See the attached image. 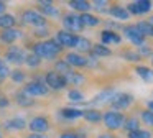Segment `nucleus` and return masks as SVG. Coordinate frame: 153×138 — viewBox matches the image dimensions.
Masks as SVG:
<instances>
[{
    "label": "nucleus",
    "instance_id": "obj_1",
    "mask_svg": "<svg viewBox=\"0 0 153 138\" xmlns=\"http://www.w3.org/2000/svg\"><path fill=\"white\" fill-rule=\"evenodd\" d=\"M63 49L64 48L54 38H48V39L36 41V43L31 45V53H33L35 56H38L41 61H43V59H50V61H53V59H56L58 56L63 53Z\"/></svg>",
    "mask_w": 153,
    "mask_h": 138
},
{
    "label": "nucleus",
    "instance_id": "obj_2",
    "mask_svg": "<svg viewBox=\"0 0 153 138\" xmlns=\"http://www.w3.org/2000/svg\"><path fill=\"white\" fill-rule=\"evenodd\" d=\"M20 18H22V23H23V25L33 26V28H43V26H46V23H48L46 16H43L38 10H35V8L22 10Z\"/></svg>",
    "mask_w": 153,
    "mask_h": 138
},
{
    "label": "nucleus",
    "instance_id": "obj_3",
    "mask_svg": "<svg viewBox=\"0 0 153 138\" xmlns=\"http://www.w3.org/2000/svg\"><path fill=\"white\" fill-rule=\"evenodd\" d=\"M102 122H104L107 130L114 131V130H119V128L123 127L125 115L122 112H117V110H107L105 114H102Z\"/></svg>",
    "mask_w": 153,
    "mask_h": 138
},
{
    "label": "nucleus",
    "instance_id": "obj_4",
    "mask_svg": "<svg viewBox=\"0 0 153 138\" xmlns=\"http://www.w3.org/2000/svg\"><path fill=\"white\" fill-rule=\"evenodd\" d=\"M133 100H135V97H133L132 94H128V92H115L114 94V97L110 99L109 105L112 107V110H125V108H128L130 105L133 104Z\"/></svg>",
    "mask_w": 153,
    "mask_h": 138
},
{
    "label": "nucleus",
    "instance_id": "obj_5",
    "mask_svg": "<svg viewBox=\"0 0 153 138\" xmlns=\"http://www.w3.org/2000/svg\"><path fill=\"white\" fill-rule=\"evenodd\" d=\"M25 56H27V53H25L23 48H20V46H8L7 49H5L4 53V58H5V62H10V64L13 66H22L25 64Z\"/></svg>",
    "mask_w": 153,
    "mask_h": 138
},
{
    "label": "nucleus",
    "instance_id": "obj_6",
    "mask_svg": "<svg viewBox=\"0 0 153 138\" xmlns=\"http://www.w3.org/2000/svg\"><path fill=\"white\" fill-rule=\"evenodd\" d=\"M63 26H64V31H69V33H81L84 30V25L79 18V13H64L63 18Z\"/></svg>",
    "mask_w": 153,
    "mask_h": 138
},
{
    "label": "nucleus",
    "instance_id": "obj_7",
    "mask_svg": "<svg viewBox=\"0 0 153 138\" xmlns=\"http://www.w3.org/2000/svg\"><path fill=\"white\" fill-rule=\"evenodd\" d=\"M23 91L35 99V97L48 95L50 89H48V85L45 84V82H41V81H30V82H27V84L23 85Z\"/></svg>",
    "mask_w": 153,
    "mask_h": 138
},
{
    "label": "nucleus",
    "instance_id": "obj_8",
    "mask_svg": "<svg viewBox=\"0 0 153 138\" xmlns=\"http://www.w3.org/2000/svg\"><path fill=\"white\" fill-rule=\"evenodd\" d=\"M45 84H46L48 89H51V91H63L68 85L66 81H64V76L58 74V72H54V71H48L46 74H45Z\"/></svg>",
    "mask_w": 153,
    "mask_h": 138
},
{
    "label": "nucleus",
    "instance_id": "obj_9",
    "mask_svg": "<svg viewBox=\"0 0 153 138\" xmlns=\"http://www.w3.org/2000/svg\"><path fill=\"white\" fill-rule=\"evenodd\" d=\"M28 128H30L33 133H46L51 128L50 125V118L45 117V115H36L28 122Z\"/></svg>",
    "mask_w": 153,
    "mask_h": 138
},
{
    "label": "nucleus",
    "instance_id": "obj_10",
    "mask_svg": "<svg viewBox=\"0 0 153 138\" xmlns=\"http://www.w3.org/2000/svg\"><path fill=\"white\" fill-rule=\"evenodd\" d=\"M122 31H123V35L128 38V41L132 43V45L138 46V48L145 45V39H146V38L138 31V28H137L135 25H127V26H123Z\"/></svg>",
    "mask_w": 153,
    "mask_h": 138
},
{
    "label": "nucleus",
    "instance_id": "obj_11",
    "mask_svg": "<svg viewBox=\"0 0 153 138\" xmlns=\"http://www.w3.org/2000/svg\"><path fill=\"white\" fill-rule=\"evenodd\" d=\"M152 7L153 3L150 0H137V2H130L125 8L130 15H143V13H148Z\"/></svg>",
    "mask_w": 153,
    "mask_h": 138
},
{
    "label": "nucleus",
    "instance_id": "obj_12",
    "mask_svg": "<svg viewBox=\"0 0 153 138\" xmlns=\"http://www.w3.org/2000/svg\"><path fill=\"white\" fill-rule=\"evenodd\" d=\"M77 38H79V35H74V33L59 30V31L56 33V38H54V39H56L63 48H76Z\"/></svg>",
    "mask_w": 153,
    "mask_h": 138
},
{
    "label": "nucleus",
    "instance_id": "obj_13",
    "mask_svg": "<svg viewBox=\"0 0 153 138\" xmlns=\"http://www.w3.org/2000/svg\"><path fill=\"white\" fill-rule=\"evenodd\" d=\"M63 59L71 66V68H86L87 66V56L79 54V53H76V51L66 53Z\"/></svg>",
    "mask_w": 153,
    "mask_h": 138
},
{
    "label": "nucleus",
    "instance_id": "obj_14",
    "mask_svg": "<svg viewBox=\"0 0 153 138\" xmlns=\"http://www.w3.org/2000/svg\"><path fill=\"white\" fill-rule=\"evenodd\" d=\"M22 36L20 30L15 26V28H8V30H2L0 31V43H4L7 46H13V43L17 41Z\"/></svg>",
    "mask_w": 153,
    "mask_h": 138
},
{
    "label": "nucleus",
    "instance_id": "obj_15",
    "mask_svg": "<svg viewBox=\"0 0 153 138\" xmlns=\"http://www.w3.org/2000/svg\"><path fill=\"white\" fill-rule=\"evenodd\" d=\"M36 5H38V12H40L43 16H53V18H56V16H59V10L56 8V5H54L53 2H46V0H40V2H38Z\"/></svg>",
    "mask_w": 153,
    "mask_h": 138
},
{
    "label": "nucleus",
    "instance_id": "obj_16",
    "mask_svg": "<svg viewBox=\"0 0 153 138\" xmlns=\"http://www.w3.org/2000/svg\"><path fill=\"white\" fill-rule=\"evenodd\" d=\"M15 102H17V105H20L22 108H28V107H33L35 104H36V100H35L31 95H28L27 92L23 91V89H20V91L15 92Z\"/></svg>",
    "mask_w": 153,
    "mask_h": 138
},
{
    "label": "nucleus",
    "instance_id": "obj_17",
    "mask_svg": "<svg viewBox=\"0 0 153 138\" xmlns=\"http://www.w3.org/2000/svg\"><path fill=\"white\" fill-rule=\"evenodd\" d=\"M122 41V36L117 31H112V30H102L100 31V43L104 46L107 45H119Z\"/></svg>",
    "mask_w": 153,
    "mask_h": 138
},
{
    "label": "nucleus",
    "instance_id": "obj_18",
    "mask_svg": "<svg viewBox=\"0 0 153 138\" xmlns=\"http://www.w3.org/2000/svg\"><path fill=\"white\" fill-rule=\"evenodd\" d=\"M28 127V122L25 120L23 117H12L10 120H7V123H5V128L10 131H22L25 130V128Z\"/></svg>",
    "mask_w": 153,
    "mask_h": 138
},
{
    "label": "nucleus",
    "instance_id": "obj_19",
    "mask_svg": "<svg viewBox=\"0 0 153 138\" xmlns=\"http://www.w3.org/2000/svg\"><path fill=\"white\" fill-rule=\"evenodd\" d=\"M107 13H109L110 16H114L115 20H120V22H125V20L130 18V13L127 12V8H125V7H122V5H112V7H109Z\"/></svg>",
    "mask_w": 153,
    "mask_h": 138
},
{
    "label": "nucleus",
    "instance_id": "obj_20",
    "mask_svg": "<svg viewBox=\"0 0 153 138\" xmlns=\"http://www.w3.org/2000/svg\"><path fill=\"white\" fill-rule=\"evenodd\" d=\"M82 118L89 123H99L102 120V112L97 110V108H84Z\"/></svg>",
    "mask_w": 153,
    "mask_h": 138
},
{
    "label": "nucleus",
    "instance_id": "obj_21",
    "mask_svg": "<svg viewBox=\"0 0 153 138\" xmlns=\"http://www.w3.org/2000/svg\"><path fill=\"white\" fill-rule=\"evenodd\" d=\"M114 94H115V91H112V89H105L104 92H100V94H97L96 97H94L92 100L89 102V104H92V105L109 104V102H110V99L114 97Z\"/></svg>",
    "mask_w": 153,
    "mask_h": 138
},
{
    "label": "nucleus",
    "instance_id": "obj_22",
    "mask_svg": "<svg viewBox=\"0 0 153 138\" xmlns=\"http://www.w3.org/2000/svg\"><path fill=\"white\" fill-rule=\"evenodd\" d=\"M82 108H73V107H63L59 110V115L66 120H76V118L82 117Z\"/></svg>",
    "mask_w": 153,
    "mask_h": 138
},
{
    "label": "nucleus",
    "instance_id": "obj_23",
    "mask_svg": "<svg viewBox=\"0 0 153 138\" xmlns=\"http://www.w3.org/2000/svg\"><path fill=\"white\" fill-rule=\"evenodd\" d=\"M64 81H66V84H71V85H82L86 82V76L82 72L71 71L69 74L64 76Z\"/></svg>",
    "mask_w": 153,
    "mask_h": 138
},
{
    "label": "nucleus",
    "instance_id": "obj_24",
    "mask_svg": "<svg viewBox=\"0 0 153 138\" xmlns=\"http://www.w3.org/2000/svg\"><path fill=\"white\" fill-rule=\"evenodd\" d=\"M91 54L96 56V58H107V56L112 54V49L109 46H104L102 43H94L92 49H91Z\"/></svg>",
    "mask_w": 153,
    "mask_h": 138
},
{
    "label": "nucleus",
    "instance_id": "obj_25",
    "mask_svg": "<svg viewBox=\"0 0 153 138\" xmlns=\"http://www.w3.org/2000/svg\"><path fill=\"white\" fill-rule=\"evenodd\" d=\"M68 5L73 10L79 12V15L81 13H87L92 8V7H91V2H87V0H71V2H68Z\"/></svg>",
    "mask_w": 153,
    "mask_h": 138
},
{
    "label": "nucleus",
    "instance_id": "obj_26",
    "mask_svg": "<svg viewBox=\"0 0 153 138\" xmlns=\"http://www.w3.org/2000/svg\"><path fill=\"white\" fill-rule=\"evenodd\" d=\"M92 45L94 43L91 41L89 38H84V36H79L77 38V43H76V53H79V54H86V53H91V49H92Z\"/></svg>",
    "mask_w": 153,
    "mask_h": 138
},
{
    "label": "nucleus",
    "instance_id": "obj_27",
    "mask_svg": "<svg viewBox=\"0 0 153 138\" xmlns=\"http://www.w3.org/2000/svg\"><path fill=\"white\" fill-rule=\"evenodd\" d=\"M17 25V16L12 13H4L0 15V30H8V28H15Z\"/></svg>",
    "mask_w": 153,
    "mask_h": 138
},
{
    "label": "nucleus",
    "instance_id": "obj_28",
    "mask_svg": "<svg viewBox=\"0 0 153 138\" xmlns=\"http://www.w3.org/2000/svg\"><path fill=\"white\" fill-rule=\"evenodd\" d=\"M135 72L143 79L145 82H153V69L148 66H135Z\"/></svg>",
    "mask_w": 153,
    "mask_h": 138
},
{
    "label": "nucleus",
    "instance_id": "obj_29",
    "mask_svg": "<svg viewBox=\"0 0 153 138\" xmlns=\"http://www.w3.org/2000/svg\"><path fill=\"white\" fill-rule=\"evenodd\" d=\"M79 18H81V22H82L84 26H97L100 23L99 16L92 15V13H89V12H87V13H81Z\"/></svg>",
    "mask_w": 153,
    "mask_h": 138
},
{
    "label": "nucleus",
    "instance_id": "obj_30",
    "mask_svg": "<svg viewBox=\"0 0 153 138\" xmlns=\"http://www.w3.org/2000/svg\"><path fill=\"white\" fill-rule=\"evenodd\" d=\"M135 26L138 28V31L142 33L145 38H146V36L153 38V25L150 22H146V20H145V22H138V23H135Z\"/></svg>",
    "mask_w": 153,
    "mask_h": 138
},
{
    "label": "nucleus",
    "instance_id": "obj_31",
    "mask_svg": "<svg viewBox=\"0 0 153 138\" xmlns=\"http://www.w3.org/2000/svg\"><path fill=\"white\" fill-rule=\"evenodd\" d=\"M71 71H73V68H71L64 59H58V61L54 62V72H58V74L66 76V74H69Z\"/></svg>",
    "mask_w": 153,
    "mask_h": 138
},
{
    "label": "nucleus",
    "instance_id": "obj_32",
    "mask_svg": "<svg viewBox=\"0 0 153 138\" xmlns=\"http://www.w3.org/2000/svg\"><path fill=\"white\" fill-rule=\"evenodd\" d=\"M127 130V133L128 131H135L140 128V120L137 117H125V122H123V127Z\"/></svg>",
    "mask_w": 153,
    "mask_h": 138
},
{
    "label": "nucleus",
    "instance_id": "obj_33",
    "mask_svg": "<svg viewBox=\"0 0 153 138\" xmlns=\"http://www.w3.org/2000/svg\"><path fill=\"white\" fill-rule=\"evenodd\" d=\"M8 77L12 79V82H15V84H23L25 82V77H27V74H25L23 69L17 68V69H12L10 71V76Z\"/></svg>",
    "mask_w": 153,
    "mask_h": 138
},
{
    "label": "nucleus",
    "instance_id": "obj_34",
    "mask_svg": "<svg viewBox=\"0 0 153 138\" xmlns=\"http://www.w3.org/2000/svg\"><path fill=\"white\" fill-rule=\"evenodd\" d=\"M25 64H27L28 68H31V69L40 68V66H41V59L38 58V56H35L33 53H27V56H25Z\"/></svg>",
    "mask_w": 153,
    "mask_h": 138
},
{
    "label": "nucleus",
    "instance_id": "obj_35",
    "mask_svg": "<svg viewBox=\"0 0 153 138\" xmlns=\"http://www.w3.org/2000/svg\"><path fill=\"white\" fill-rule=\"evenodd\" d=\"M58 138H86V133L79 130H64L59 133Z\"/></svg>",
    "mask_w": 153,
    "mask_h": 138
},
{
    "label": "nucleus",
    "instance_id": "obj_36",
    "mask_svg": "<svg viewBox=\"0 0 153 138\" xmlns=\"http://www.w3.org/2000/svg\"><path fill=\"white\" fill-rule=\"evenodd\" d=\"M127 137L128 138H152L153 135H152V131H148V130H142V128H138V130H135V131H128Z\"/></svg>",
    "mask_w": 153,
    "mask_h": 138
},
{
    "label": "nucleus",
    "instance_id": "obj_37",
    "mask_svg": "<svg viewBox=\"0 0 153 138\" xmlns=\"http://www.w3.org/2000/svg\"><path fill=\"white\" fill-rule=\"evenodd\" d=\"M68 99L71 102H84V94L81 91H77V89H71L68 92Z\"/></svg>",
    "mask_w": 153,
    "mask_h": 138
},
{
    "label": "nucleus",
    "instance_id": "obj_38",
    "mask_svg": "<svg viewBox=\"0 0 153 138\" xmlns=\"http://www.w3.org/2000/svg\"><path fill=\"white\" fill-rule=\"evenodd\" d=\"M8 76H10V68H8V64L5 62L4 58H0V79L4 81V79H7Z\"/></svg>",
    "mask_w": 153,
    "mask_h": 138
},
{
    "label": "nucleus",
    "instance_id": "obj_39",
    "mask_svg": "<svg viewBox=\"0 0 153 138\" xmlns=\"http://www.w3.org/2000/svg\"><path fill=\"white\" fill-rule=\"evenodd\" d=\"M107 5H109V2H105V0H96V2L91 3V7L96 8V10H99V12H107V10H109Z\"/></svg>",
    "mask_w": 153,
    "mask_h": 138
},
{
    "label": "nucleus",
    "instance_id": "obj_40",
    "mask_svg": "<svg viewBox=\"0 0 153 138\" xmlns=\"http://www.w3.org/2000/svg\"><path fill=\"white\" fill-rule=\"evenodd\" d=\"M122 56H123V59H127V61H140V56H138V53L137 51H130V49H125V51L122 53Z\"/></svg>",
    "mask_w": 153,
    "mask_h": 138
},
{
    "label": "nucleus",
    "instance_id": "obj_41",
    "mask_svg": "<svg viewBox=\"0 0 153 138\" xmlns=\"http://www.w3.org/2000/svg\"><path fill=\"white\" fill-rule=\"evenodd\" d=\"M142 120H143V123L153 127V112L148 110V108H146V110H142Z\"/></svg>",
    "mask_w": 153,
    "mask_h": 138
},
{
    "label": "nucleus",
    "instance_id": "obj_42",
    "mask_svg": "<svg viewBox=\"0 0 153 138\" xmlns=\"http://www.w3.org/2000/svg\"><path fill=\"white\" fill-rule=\"evenodd\" d=\"M33 35L36 36V38H45V39H48V38H50V30H48L46 26H43V28H35Z\"/></svg>",
    "mask_w": 153,
    "mask_h": 138
},
{
    "label": "nucleus",
    "instance_id": "obj_43",
    "mask_svg": "<svg viewBox=\"0 0 153 138\" xmlns=\"http://www.w3.org/2000/svg\"><path fill=\"white\" fill-rule=\"evenodd\" d=\"M10 107V99L5 94H0V108H7Z\"/></svg>",
    "mask_w": 153,
    "mask_h": 138
},
{
    "label": "nucleus",
    "instance_id": "obj_44",
    "mask_svg": "<svg viewBox=\"0 0 153 138\" xmlns=\"http://www.w3.org/2000/svg\"><path fill=\"white\" fill-rule=\"evenodd\" d=\"M27 138H50V137H46L45 133H30Z\"/></svg>",
    "mask_w": 153,
    "mask_h": 138
},
{
    "label": "nucleus",
    "instance_id": "obj_45",
    "mask_svg": "<svg viewBox=\"0 0 153 138\" xmlns=\"http://www.w3.org/2000/svg\"><path fill=\"white\" fill-rule=\"evenodd\" d=\"M97 138H117V137L114 133H110V131H105V133H100Z\"/></svg>",
    "mask_w": 153,
    "mask_h": 138
},
{
    "label": "nucleus",
    "instance_id": "obj_46",
    "mask_svg": "<svg viewBox=\"0 0 153 138\" xmlns=\"http://www.w3.org/2000/svg\"><path fill=\"white\" fill-rule=\"evenodd\" d=\"M5 10H7V3L0 0V15H4V13H5Z\"/></svg>",
    "mask_w": 153,
    "mask_h": 138
},
{
    "label": "nucleus",
    "instance_id": "obj_47",
    "mask_svg": "<svg viewBox=\"0 0 153 138\" xmlns=\"http://www.w3.org/2000/svg\"><path fill=\"white\" fill-rule=\"evenodd\" d=\"M146 105H148V110H152V112H153V100H150Z\"/></svg>",
    "mask_w": 153,
    "mask_h": 138
},
{
    "label": "nucleus",
    "instance_id": "obj_48",
    "mask_svg": "<svg viewBox=\"0 0 153 138\" xmlns=\"http://www.w3.org/2000/svg\"><path fill=\"white\" fill-rule=\"evenodd\" d=\"M146 22H150V23H152V25H153V15H152V16H150V18H148V20H146Z\"/></svg>",
    "mask_w": 153,
    "mask_h": 138
},
{
    "label": "nucleus",
    "instance_id": "obj_49",
    "mask_svg": "<svg viewBox=\"0 0 153 138\" xmlns=\"http://www.w3.org/2000/svg\"><path fill=\"white\" fill-rule=\"evenodd\" d=\"M150 59H152V64H153V54H152V56H150Z\"/></svg>",
    "mask_w": 153,
    "mask_h": 138
},
{
    "label": "nucleus",
    "instance_id": "obj_50",
    "mask_svg": "<svg viewBox=\"0 0 153 138\" xmlns=\"http://www.w3.org/2000/svg\"><path fill=\"white\" fill-rule=\"evenodd\" d=\"M0 138H4V137H2V131H0Z\"/></svg>",
    "mask_w": 153,
    "mask_h": 138
},
{
    "label": "nucleus",
    "instance_id": "obj_51",
    "mask_svg": "<svg viewBox=\"0 0 153 138\" xmlns=\"http://www.w3.org/2000/svg\"><path fill=\"white\" fill-rule=\"evenodd\" d=\"M0 131H2V125H0Z\"/></svg>",
    "mask_w": 153,
    "mask_h": 138
}]
</instances>
